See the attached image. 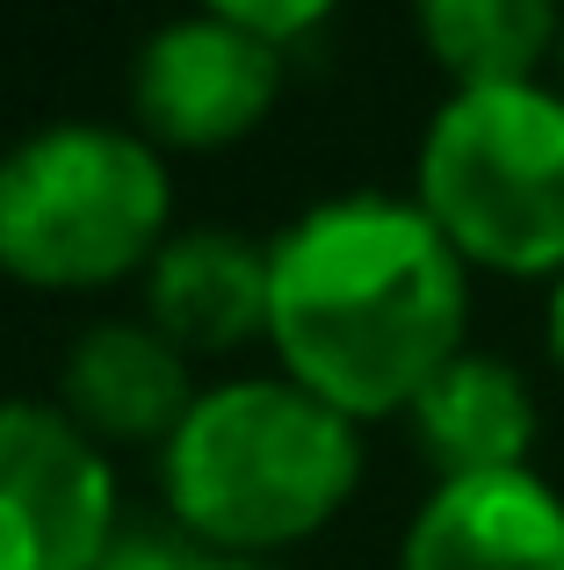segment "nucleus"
<instances>
[{
	"mask_svg": "<svg viewBox=\"0 0 564 570\" xmlns=\"http://www.w3.org/2000/svg\"><path fill=\"white\" fill-rule=\"evenodd\" d=\"M464 253L398 195H333L269 246V340L340 419L412 412L464 354Z\"/></svg>",
	"mask_w": 564,
	"mask_h": 570,
	"instance_id": "nucleus-1",
	"label": "nucleus"
},
{
	"mask_svg": "<svg viewBox=\"0 0 564 570\" xmlns=\"http://www.w3.org/2000/svg\"><path fill=\"white\" fill-rule=\"evenodd\" d=\"M362 476L354 419L290 376L217 383L159 448L167 505L203 549L261 557L325 528Z\"/></svg>",
	"mask_w": 564,
	"mask_h": 570,
	"instance_id": "nucleus-2",
	"label": "nucleus"
},
{
	"mask_svg": "<svg viewBox=\"0 0 564 570\" xmlns=\"http://www.w3.org/2000/svg\"><path fill=\"white\" fill-rule=\"evenodd\" d=\"M167 232V167L116 124H43L0 153V267L37 289H95Z\"/></svg>",
	"mask_w": 564,
	"mask_h": 570,
	"instance_id": "nucleus-3",
	"label": "nucleus"
},
{
	"mask_svg": "<svg viewBox=\"0 0 564 570\" xmlns=\"http://www.w3.org/2000/svg\"><path fill=\"white\" fill-rule=\"evenodd\" d=\"M420 209L464 261L564 282V95L464 87L420 138Z\"/></svg>",
	"mask_w": 564,
	"mask_h": 570,
	"instance_id": "nucleus-4",
	"label": "nucleus"
},
{
	"mask_svg": "<svg viewBox=\"0 0 564 570\" xmlns=\"http://www.w3.org/2000/svg\"><path fill=\"white\" fill-rule=\"evenodd\" d=\"M116 476L58 404H0V570H95Z\"/></svg>",
	"mask_w": 564,
	"mask_h": 570,
	"instance_id": "nucleus-5",
	"label": "nucleus"
},
{
	"mask_svg": "<svg viewBox=\"0 0 564 570\" xmlns=\"http://www.w3.org/2000/svg\"><path fill=\"white\" fill-rule=\"evenodd\" d=\"M282 87V51L254 43L232 14L203 8L182 22L153 29L130 72L145 130L167 145H232L269 116Z\"/></svg>",
	"mask_w": 564,
	"mask_h": 570,
	"instance_id": "nucleus-6",
	"label": "nucleus"
},
{
	"mask_svg": "<svg viewBox=\"0 0 564 570\" xmlns=\"http://www.w3.org/2000/svg\"><path fill=\"white\" fill-rule=\"evenodd\" d=\"M398 570H564V499L536 470L449 476L412 513Z\"/></svg>",
	"mask_w": 564,
	"mask_h": 570,
	"instance_id": "nucleus-7",
	"label": "nucleus"
},
{
	"mask_svg": "<svg viewBox=\"0 0 564 570\" xmlns=\"http://www.w3.org/2000/svg\"><path fill=\"white\" fill-rule=\"evenodd\" d=\"M66 419L80 433H116V441H167L188 419V354L174 347L159 325H87L66 354V376H58Z\"/></svg>",
	"mask_w": 564,
	"mask_h": 570,
	"instance_id": "nucleus-8",
	"label": "nucleus"
},
{
	"mask_svg": "<svg viewBox=\"0 0 564 570\" xmlns=\"http://www.w3.org/2000/svg\"><path fill=\"white\" fill-rule=\"evenodd\" d=\"M153 325L182 354H225L269 333V246H246L225 224L174 232L153 253Z\"/></svg>",
	"mask_w": 564,
	"mask_h": 570,
	"instance_id": "nucleus-9",
	"label": "nucleus"
},
{
	"mask_svg": "<svg viewBox=\"0 0 564 570\" xmlns=\"http://www.w3.org/2000/svg\"><path fill=\"white\" fill-rule=\"evenodd\" d=\"M412 433H420L435 476H485V470H528L536 448V397L493 354H456L435 383L412 397Z\"/></svg>",
	"mask_w": 564,
	"mask_h": 570,
	"instance_id": "nucleus-10",
	"label": "nucleus"
},
{
	"mask_svg": "<svg viewBox=\"0 0 564 570\" xmlns=\"http://www.w3.org/2000/svg\"><path fill=\"white\" fill-rule=\"evenodd\" d=\"M420 37L464 87H528L536 66L564 37V14L543 0H427Z\"/></svg>",
	"mask_w": 564,
	"mask_h": 570,
	"instance_id": "nucleus-11",
	"label": "nucleus"
},
{
	"mask_svg": "<svg viewBox=\"0 0 564 570\" xmlns=\"http://www.w3.org/2000/svg\"><path fill=\"white\" fill-rule=\"evenodd\" d=\"M217 14H232V22L254 43H269V51H290V37H311V29L325 22L319 0H217Z\"/></svg>",
	"mask_w": 564,
	"mask_h": 570,
	"instance_id": "nucleus-12",
	"label": "nucleus"
},
{
	"mask_svg": "<svg viewBox=\"0 0 564 570\" xmlns=\"http://www.w3.org/2000/svg\"><path fill=\"white\" fill-rule=\"evenodd\" d=\"M203 542L196 534H116L95 570H196Z\"/></svg>",
	"mask_w": 564,
	"mask_h": 570,
	"instance_id": "nucleus-13",
	"label": "nucleus"
},
{
	"mask_svg": "<svg viewBox=\"0 0 564 570\" xmlns=\"http://www.w3.org/2000/svg\"><path fill=\"white\" fill-rule=\"evenodd\" d=\"M196 570H275V563H261V557H225V549H203Z\"/></svg>",
	"mask_w": 564,
	"mask_h": 570,
	"instance_id": "nucleus-14",
	"label": "nucleus"
},
{
	"mask_svg": "<svg viewBox=\"0 0 564 570\" xmlns=\"http://www.w3.org/2000/svg\"><path fill=\"white\" fill-rule=\"evenodd\" d=\"M551 354H557V368H564V282L551 289Z\"/></svg>",
	"mask_w": 564,
	"mask_h": 570,
	"instance_id": "nucleus-15",
	"label": "nucleus"
},
{
	"mask_svg": "<svg viewBox=\"0 0 564 570\" xmlns=\"http://www.w3.org/2000/svg\"><path fill=\"white\" fill-rule=\"evenodd\" d=\"M557 66H564V37H557Z\"/></svg>",
	"mask_w": 564,
	"mask_h": 570,
	"instance_id": "nucleus-16",
	"label": "nucleus"
}]
</instances>
